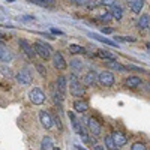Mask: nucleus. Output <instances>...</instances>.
Masks as SVG:
<instances>
[{
  "label": "nucleus",
  "mask_w": 150,
  "mask_h": 150,
  "mask_svg": "<svg viewBox=\"0 0 150 150\" xmlns=\"http://www.w3.org/2000/svg\"><path fill=\"white\" fill-rule=\"evenodd\" d=\"M99 18H101L102 21H110L112 18V15H111V12H104V14L99 15Z\"/></svg>",
  "instance_id": "2f4dec72"
},
{
  "label": "nucleus",
  "mask_w": 150,
  "mask_h": 150,
  "mask_svg": "<svg viewBox=\"0 0 150 150\" xmlns=\"http://www.w3.org/2000/svg\"><path fill=\"white\" fill-rule=\"evenodd\" d=\"M87 128H89V131H90V134H92L93 137H99V135H101V132H102L101 125H99L93 117L87 119Z\"/></svg>",
  "instance_id": "423d86ee"
},
{
  "label": "nucleus",
  "mask_w": 150,
  "mask_h": 150,
  "mask_svg": "<svg viewBox=\"0 0 150 150\" xmlns=\"http://www.w3.org/2000/svg\"><path fill=\"white\" fill-rule=\"evenodd\" d=\"M110 12H111L112 18L117 20V21H120V20L123 18V9H122L120 6H117V5H112L111 9H110Z\"/></svg>",
  "instance_id": "dca6fc26"
},
{
  "label": "nucleus",
  "mask_w": 150,
  "mask_h": 150,
  "mask_svg": "<svg viewBox=\"0 0 150 150\" xmlns=\"http://www.w3.org/2000/svg\"><path fill=\"white\" fill-rule=\"evenodd\" d=\"M15 78H17L18 84H23V86L32 84V74H30L27 69H21V71L15 75Z\"/></svg>",
  "instance_id": "39448f33"
},
{
  "label": "nucleus",
  "mask_w": 150,
  "mask_h": 150,
  "mask_svg": "<svg viewBox=\"0 0 150 150\" xmlns=\"http://www.w3.org/2000/svg\"><path fill=\"white\" fill-rule=\"evenodd\" d=\"M12 59H14V56H12V53H11L9 50L6 48V50H5V53H3V56H2V59H0V60H2L3 63H9V62H11Z\"/></svg>",
  "instance_id": "bb28decb"
},
{
  "label": "nucleus",
  "mask_w": 150,
  "mask_h": 150,
  "mask_svg": "<svg viewBox=\"0 0 150 150\" xmlns=\"http://www.w3.org/2000/svg\"><path fill=\"white\" fill-rule=\"evenodd\" d=\"M69 90H71V93H72L74 96H77V98H81V96H84V93H86V89L81 86V83L78 81L75 72L69 77Z\"/></svg>",
  "instance_id": "f257e3e1"
},
{
  "label": "nucleus",
  "mask_w": 150,
  "mask_h": 150,
  "mask_svg": "<svg viewBox=\"0 0 150 150\" xmlns=\"http://www.w3.org/2000/svg\"><path fill=\"white\" fill-rule=\"evenodd\" d=\"M116 39H119V41H125V42H135V38H132V36H125V38L117 36Z\"/></svg>",
  "instance_id": "473e14b6"
},
{
  "label": "nucleus",
  "mask_w": 150,
  "mask_h": 150,
  "mask_svg": "<svg viewBox=\"0 0 150 150\" xmlns=\"http://www.w3.org/2000/svg\"><path fill=\"white\" fill-rule=\"evenodd\" d=\"M147 48H149V50H150V42H149V44H147Z\"/></svg>",
  "instance_id": "c03bdc74"
},
{
  "label": "nucleus",
  "mask_w": 150,
  "mask_h": 150,
  "mask_svg": "<svg viewBox=\"0 0 150 150\" xmlns=\"http://www.w3.org/2000/svg\"><path fill=\"white\" fill-rule=\"evenodd\" d=\"M128 5H129V8H131V11L134 12V14H140L143 6H144V0H132V2L128 3Z\"/></svg>",
  "instance_id": "ddd939ff"
},
{
  "label": "nucleus",
  "mask_w": 150,
  "mask_h": 150,
  "mask_svg": "<svg viewBox=\"0 0 150 150\" xmlns=\"http://www.w3.org/2000/svg\"><path fill=\"white\" fill-rule=\"evenodd\" d=\"M53 65H54V68L59 69V71H63V69L68 68V63L65 62L63 56H62L60 53H56V54L53 56Z\"/></svg>",
  "instance_id": "6e6552de"
},
{
  "label": "nucleus",
  "mask_w": 150,
  "mask_h": 150,
  "mask_svg": "<svg viewBox=\"0 0 150 150\" xmlns=\"http://www.w3.org/2000/svg\"><path fill=\"white\" fill-rule=\"evenodd\" d=\"M5 50H6V48H5L3 45H0V59H2V56H3V53H5Z\"/></svg>",
  "instance_id": "ea45409f"
},
{
  "label": "nucleus",
  "mask_w": 150,
  "mask_h": 150,
  "mask_svg": "<svg viewBox=\"0 0 150 150\" xmlns=\"http://www.w3.org/2000/svg\"><path fill=\"white\" fill-rule=\"evenodd\" d=\"M98 78H99V75L93 71V72H87L86 75H84V78H83V84L84 86H95L96 84V81H98Z\"/></svg>",
  "instance_id": "9d476101"
},
{
  "label": "nucleus",
  "mask_w": 150,
  "mask_h": 150,
  "mask_svg": "<svg viewBox=\"0 0 150 150\" xmlns=\"http://www.w3.org/2000/svg\"><path fill=\"white\" fill-rule=\"evenodd\" d=\"M107 65H108L110 68H112V69H116V71H125V69H126L125 66L119 65V63H117L116 60H110V63H107Z\"/></svg>",
  "instance_id": "cd10ccee"
},
{
  "label": "nucleus",
  "mask_w": 150,
  "mask_h": 150,
  "mask_svg": "<svg viewBox=\"0 0 150 150\" xmlns=\"http://www.w3.org/2000/svg\"><path fill=\"white\" fill-rule=\"evenodd\" d=\"M29 2L39 5V6H53L56 3V0H29Z\"/></svg>",
  "instance_id": "5701e85b"
},
{
  "label": "nucleus",
  "mask_w": 150,
  "mask_h": 150,
  "mask_svg": "<svg viewBox=\"0 0 150 150\" xmlns=\"http://www.w3.org/2000/svg\"><path fill=\"white\" fill-rule=\"evenodd\" d=\"M20 47H21V50L24 51V54H26L27 57H30V59H33V56L36 54V51H35V48L26 41V39H20Z\"/></svg>",
  "instance_id": "1a4fd4ad"
},
{
  "label": "nucleus",
  "mask_w": 150,
  "mask_h": 150,
  "mask_svg": "<svg viewBox=\"0 0 150 150\" xmlns=\"http://www.w3.org/2000/svg\"><path fill=\"white\" fill-rule=\"evenodd\" d=\"M29 98H30L32 104H35V105H42L45 102V93L41 89H33L29 93Z\"/></svg>",
  "instance_id": "7ed1b4c3"
},
{
  "label": "nucleus",
  "mask_w": 150,
  "mask_h": 150,
  "mask_svg": "<svg viewBox=\"0 0 150 150\" xmlns=\"http://www.w3.org/2000/svg\"><path fill=\"white\" fill-rule=\"evenodd\" d=\"M141 78L140 77H129L126 80V83H125V86L129 87V89H137V87H140L141 86Z\"/></svg>",
  "instance_id": "2eb2a0df"
},
{
  "label": "nucleus",
  "mask_w": 150,
  "mask_h": 150,
  "mask_svg": "<svg viewBox=\"0 0 150 150\" xmlns=\"http://www.w3.org/2000/svg\"><path fill=\"white\" fill-rule=\"evenodd\" d=\"M128 71H135V72H144V69L143 68H140V66H135V65H128V66H125Z\"/></svg>",
  "instance_id": "c756f323"
},
{
  "label": "nucleus",
  "mask_w": 150,
  "mask_h": 150,
  "mask_svg": "<svg viewBox=\"0 0 150 150\" xmlns=\"http://www.w3.org/2000/svg\"><path fill=\"white\" fill-rule=\"evenodd\" d=\"M117 0H101V3L104 6H112V5H116Z\"/></svg>",
  "instance_id": "c9c22d12"
},
{
  "label": "nucleus",
  "mask_w": 150,
  "mask_h": 150,
  "mask_svg": "<svg viewBox=\"0 0 150 150\" xmlns=\"http://www.w3.org/2000/svg\"><path fill=\"white\" fill-rule=\"evenodd\" d=\"M53 99H54L56 102L62 104V102L65 101V92H62L60 89H57V87H56V89L53 90Z\"/></svg>",
  "instance_id": "aec40b11"
},
{
  "label": "nucleus",
  "mask_w": 150,
  "mask_h": 150,
  "mask_svg": "<svg viewBox=\"0 0 150 150\" xmlns=\"http://www.w3.org/2000/svg\"><path fill=\"white\" fill-rule=\"evenodd\" d=\"M147 87H149V90H150V83H149V84H147Z\"/></svg>",
  "instance_id": "a18cd8bd"
},
{
  "label": "nucleus",
  "mask_w": 150,
  "mask_h": 150,
  "mask_svg": "<svg viewBox=\"0 0 150 150\" xmlns=\"http://www.w3.org/2000/svg\"><path fill=\"white\" fill-rule=\"evenodd\" d=\"M72 3H75V5H86V2L87 0H71Z\"/></svg>",
  "instance_id": "e433bc0d"
},
{
  "label": "nucleus",
  "mask_w": 150,
  "mask_h": 150,
  "mask_svg": "<svg viewBox=\"0 0 150 150\" xmlns=\"http://www.w3.org/2000/svg\"><path fill=\"white\" fill-rule=\"evenodd\" d=\"M69 51L71 53H74V54H83L86 50L83 48V47H80V45H75V44H72V45H69Z\"/></svg>",
  "instance_id": "a878e982"
},
{
  "label": "nucleus",
  "mask_w": 150,
  "mask_h": 150,
  "mask_svg": "<svg viewBox=\"0 0 150 150\" xmlns=\"http://www.w3.org/2000/svg\"><path fill=\"white\" fill-rule=\"evenodd\" d=\"M0 74H2L3 77H6V78H12V77H14V75H12V71L9 68H6V66H3L2 69H0Z\"/></svg>",
  "instance_id": "c85d7f7f"
},
{
  "label": "nucleus",
  "mask_w": 150,
  "mask_h": 150,
  "mask_svg": "<svg viewBox=\"0 0 150 150\" xmlns=\"http://www.w3.org/2000/svg\"><path fill=\"white\" fill-rule=\"evenodd\" d=\"M102 33H112V29H110V27H102Z\"/></svg>",
  "instance_id": "4c0bfd02"
},
{
  "label": "nucleus",
  "mask_w": 150,
  "mask_h": 150,
  "mask_svg": "<svg viewBox=\"0 0 150 150\" xmlns=\"http://www.w3.org/2000/svg\"><path fill=\"white\" fill-rule=\"evenodd\" d=\"M69 66H71V69H72V72H75V74H78V72H81V69H83V60L81 59H72L71 62H69Z\"/></svg>",
  "instance_id": "4468645a"
},
{
  "label": "nucleus",
  "mask_w": 150,
  "mask_h": 150,
  "mask_svg": "<svg viewBox=\"0 0 150 150\" xmlns=\"http://www.w3.org/2000/svg\"><path fill=\"white\" fill-rule=\"evenodd\" d=\"M36 69H38V72L41 74V77H45V75H47V69L41 63H36Z\"/></svg>",
  "instance_id": "7c9ffc66"
},
{
  "label": "nucleus",
  "mask_w": 150,
  "mask_h": 150,
  "mask_svg": "<svg viewBox=\"0 0 150 150\" xmlns=\"http://www.w3.org/2000/svg\"><path fill=\"white\" fill-rule=\"evenodd\" d=\"M89 36H90V38H93V39H98L99 42H104V44H107V45H111V47H116V45H117L116 42H112V41L107 39V38H104V36H101V35H96V33H89Z\"/></svg>",
  "instance_id": "f3484780"
},
{
  "label": "nucleus",
  "mask_w": 150,
  "mask_h": 150,
  "mask_svg": "<svg viewBox=\"0 0 150 150\" xmlns=\"http://www.w3.org/2000/svg\"><path fill=\"white\" fill-rule=\"evenodd\" d=\"M6 2H9V3H12V2H14V0H6Z\"/></svg>",
  "instance_id": "37998d69"
},
{
  "label": "nucleus",
  "mask_w": 150,
  "mask_h": 150,
  "mask_svg": "<svg viewBox=\"0 0 150 150\" xmlns=\"http://www.w3.org/2000/svg\"><path fill=\"white\" fill-rule=\"evenodd\" d=\"M51 33H53V35H63V32H60V30H56V29H51Z\"/></svg>",
  "instance_id": "58836bf2"
},
{
  "label": "nucleus",
  "mask_w": 150,
  "mask_h": 150,
  "mask_svg": "<svg viewBox=\"0 0 150 150\" xmlns=\"http://www.w3.org/2000/svg\"><path fill=\"white\" fill-rule=\"evenodd\" d=\"M35 51H36L38 56L42 57L44 60H48L50 57H51V47H50L48 44L41 42V41H38L35 44Z\"/></svg>",
  "instance_id": "f03ea898"
},
{
  "label": "nucleus",
  "mask_w": 150,
  "mask_h": 150,
  "mask_svg": "<svg viewBox=\"0 0 150 150\" xmlns=\"http://www.w3.org/2000/svg\"><path fill=\"white\" fill-rule=\"evenodd\" d=\"M98 81L104 87H111L112 84H114V75H112V72H110V71H104V72L99 74Z\"/></svg>",
  "instance_id": "20e7f679"
},
{
  "label": "nucleus",
  "mask_w": 150,
  "mask_h": 150,
  "mask_svg": "<svg viewBox=\"0 0 150 150\" xmlns=\"http://www.w3.org/2000/svg\"><path fill=\"white\" fill-rule=\"evenodd\" d=\"M41 149L51 150V149H57V147H54V143H53V140L50 138V137H45V138H42V141H41Z\"/></svg>",
  "instance_id": "a211bd4d"
},
{
  "label": "nucleus",
  "mask_w": 150,
  "mask_h": 150,
  "mask_svg": "<svg viewBox=\"0 0 150 150\" xmlns=\"http://www.w3.org/2000/svg\"><path fill=\"white\" fill-rule=\"evenodd\" d=\"M126 2H128V3H131V2H132V0H126Z\"/></svg>",
  "instance_id": "49530a36"
},
{
  "label": "nucleus",
  "mask_w": 150,
  "mask_h": 150,
  "mask_svg": "<svg viewBox=\"0 0 150 150\" xmlns=\"http://www.w3.org/2000/svg\"><path fill=\"white\" fill-rule=\"evenodd\" d=\"M69 119L72 120V128L75 129V132H78V134H80V132L83 131V128L80 126V122L77 120V117L74 116V112H69Z\"/></svg>",
  "instance_id": "4be33fe9"
},
{
  "label": "nucleus",
  "mask_w": 150,
  "mask_h": 150,
  "mask_svg": "<svg viewBox=\"0 0 150 150\" xmlns=\"http://www.w3.org/2000/svg\"><path fill=\"white\" fill-rule=\"evenodd\" d=\"M93 149H95V150H102V149H105V147L99 146V144H95V146H93Z\"/></svg>",
  "instance_id": "a19ab883"
},
{
  "label": "nucleus",
  "mask_w": 150,
  "mask_h": 150,
  "mask_svg": "<svg viewBox=\"0 0 150 150\" xmlns=\"http://www.w3.org/2000/svg\"><path fill=\"white\" fill-rule=\"evenodd\" d=\"M105 147H107V149H110V150L119 149V147L116 146L114 140H112V135H108V137H105Z\"/></svg>",
  "instance_id": "b1692460"
},
{
  "label": "nucleus",
  "mask_w": 150,
  "mask_h": 150,
  "mask_svg": "<svg viewBox=\"0 0 150 150\" xmlns=\"http://www.w3.org/2000/svg\"><path fill=\"white\" fill-rule=\"evenodd\" d=\"M39 120H41L42 128H45V129H51L53 125H54L53 117L48 114V111H41V112H39Z\"/></svg>",
  "instance_id": "0eeeda50"
},
{
  "label": "nucleus",
  "mask_w": 150,
  "mask_h": 150,
  "mask_svg": "<svg viewBox=\"0 0 150 150\" xmlns=\"http://www.w3.org/2000/svg\"><path fill=\"white\" fill-rule=\"evenodd\" d=\"M132 150H144L146 149V146L143 144V143H135V144H132V147H131Z\"/></svg>",
  "instance_id": "f704fd0d"
},
{
  "label": "nucleus",
  "mask_w": 150,
  "mask_h": 150,
  "mask_svg": "<svg viewBox=\"0 0 150 150\" xmlns=\"http://www.w3.org/2000/svg\"><path fill=\"white\" fill-rule=\"evenodd\" d=\"M74 110L81 114V112L89 111V104H87L86 101H83V99H78V101H75V102H74Z\"/></svg>",
  "instance_id": "f8f14e48"
},
{
  "label": "nucleus",
  "mask_w": 150,
  "mask_h": 150,
  "mask_svg": "<svg viewBox=\"0 0 150 150\" xmlns=\"http://www.w3.org/2000/svg\"><path fill=\"white\" fill-rule=\"evenodd\" d=\"M98 54H99V57H102V59H105V60H116V56H112V54H110L108 51H105V50H98Z\"/></svg>",
  "instance_id": "393cba45"
},
{
  "label": "nucleus",
  "mask_w": 150,
  "mask_h": 150,
  "mask_svg": "<svg viewBox=\"0 0 150 150\" xmlns=\"http://www.w3.org/2000/svg\"><path fill=\"white\" fill-rule=\"evenodd\" d=\"M111 135H112V140H114L117 147H122V146H125L128 143V138H126V135H125L123 132H112Z\"/></svg>",
  "instance_id": "9b49d317"
},
{
  "label": "nucleus",
  "mask_w": 150,
  "mask_h": 150,
  "mask_svg": "<svg viewBox=\"0 0 150 150\" xmlns=\"http://www.w3.org/2000/svg\"><path fill=\"white\" fill-rule=\"evenodd\" d=\"M56 87H57V89H60L62 92H66V87H68V80H66V77H63V75H60V77L57 78Z\"/></svg>",
  "instance_id": "412c9836"
},
{
  "label": "nucleus",
  "mask_w": 150,
  "mask_h": 150,
  "mask_svg": "<svg viewBox=\"0 0 150 150\" xmlns=\"http://www.w3.org/2000/svg\"><path fill=\"white\" fill-rule=\"evenodd\" d=\"M138 27H140L141 30L150 27V17H149V15H141V17H140V20H138Z\"/></svg>",
  "instance_id": "6ab92c4d"
},
{
  "label": "nucleus",
  "mask_w": 150,
  "mask_h": 150,
  "mask_svg": "<svg viewBox=\"0 0 150 150\" xmlns=\"http://www.w3.org/2000/svg\"><path fill=\"white\" fill-rule=\"evenodd\" d=\"M53 122H54V125L57 126V129H60V131H62V128H63V126H62V120H60V117L54 116V117H53Z\"/></svg>",
  "instance_id": "72a5a7b5"
},
{
  "label": "nucleus",
  "mask_w": 150,
  "mask_h": 150,
  "mask_svg": "<svg viewBox=\"0 0 150 150\" xmlns=\"http://www.w3.org/2000/svg\"><path fill=\"white\" fill-rule=\"evenodd\" d=\"M0 36H2V38H5V35L2 33V29H0Z\"/></svg>",
  "instance_id": "79ce46f5"
}]
</instances>
